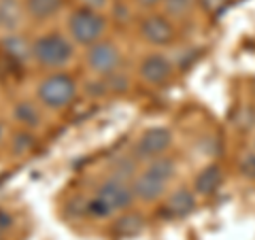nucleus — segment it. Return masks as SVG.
<instances>
[{"label":"nucleus","mask_w":255,"mask_h":240,"mask_svg":"<svg viewBox=\"0 0 255 240\" xmlns=\"http://www.w3.org/2000/svg\"><path fill=\"white\" fill-rule=\"evenodd\" d=\"M238 172H241V177L255 181V151H249V153H245L241 157V162H238Z\"/></svg>","instance_id":"21"},{"label":"nucleus","mask_w":255,"mask_h":240,"mask_svg":"<svg viewBox=\"0 0 255 240\" xmlns=\"http://www.w3.org/2000/svg\"><path fill=\"white\" fill-rule=\"evenodd\" d=\"M142 230V217L140 215H134V213H128L124 217H119L115 221V232L122 236H132L136 232Z\"/></svg>","instance_id":"19"},{"label":"nucleus","mask_w":255,"mask_h":240,"mask_svg":"<svg viewBox=\"0 0 255 240\" xmlns=\"http://www.w3.org/2000/svg\"><path fill=\"white\" fill-rule=\"evenodd\" d=\"M23 19H26L23 0H0V30L4 34L19 32Z\"/></svg>","instance_id":"14"},{"label":"nucleus","mask_w":255,"mask_h":240,"mask_svg":"<svg viewBox=\"0 0 255 240\" xmlns=\"http://www.w3.org/2000/svg\"><path fill=\"white\" fill-rule=\"evenodd\" d=\"M107 17L98 11L75 6L66 19V34L77 47H90L107 38Z\"/></svg>","instance_id":"4"},{"label":"nucleus","mask_w":255,"mask_h":240,"mask_svg":"<svg viewBox=\"0 0 255 240\" xmlns=\"http://www.w3.org/2000/svg\"><path fill=\"white\" fill-rule=\"evenodd\" d=\"M140 9H147V11H155L157 6H162V0H134Z\"/></svg>","instance_id":"23"},{"label":"nucleus","mask_w":255,"mask_h":240,"mask_svg":"<svg viewBox=\"0 0 255 240\" xmlns=\"http://www.w3.org/2000/svg\"><path fill=\"white\" fill-rule=\"evenodd\" d=\"M196 204H198L196 191L191 187H179L166 200L164 213L168 215V217H185V215H189L196 209Z\"/></svg>","instance_id":"10"},{"label":"nucleus","mask_w":255,"mask_h":240,"mask_svg":"<svg viewBox=\"0 0 255 240\" xmlns=\"http://www.w3.org/2000/svg\"><path fill=\"white\" fill-rule=\"evenodd\" d=\"M166 187H168V183L153 177L145 168H142V172H138L132 181L134 198L140 200V202H157V200L166 194Z\"/></svg>","instance_id":"9"},{"label":"nucleus","mask_w":255,"mask_h":240,"mask_svg":"<svg viewBox=\"0 0 255 240\" xmlns=\"http://www.w3.org/2000/svg\"><path fill=\"white\" fill-rule=\"evenodd\" d=\"M0 49L11 62H28L32 60V41H28L21 32H9L0 41Z\"/></svg>","instance_id":"12"},{"label":"nucleus","mask_w":255,"mask_h":240,"mask_svg":"<svg viewBox=\"0 0 255 240\" xmlns=\"http://www.w3.org/2000/svg\"><path fill=\"white\" fill-rule=\"evenodd\" d=\"M172 142H174V136L168 127H164V125L147 127L138 136L136 145H134V157L140 159V162H151V159L168 153Z\"/></svg>","instance_id":"7"},{"label":"nucleus","mask_w":255,"mask_h":240,"mask_svg":"<svg viewBox=\"0 0 255 240\" xmlns=\"http://www.w3.org/2000/svg\"><path fill=\"white\" fill-rule=\"evenodd\" d=\"M79 94V81L66 70H51L36 85V102L47 111H64L73 107Z\"/></svg>","instance_id":"3"},{"label":"nucleus","mask_w":255,"mask_h":240,"mask_svg":"<svg viewBox=\"0 0 255 240\" xmlns=\"http://www.w3.org/2000/svg\"><path fill=\"white\" fill-rule=\"evenodd\" d=\"M134 200L136 198L132 191V183H128L124 177H111L102 181L96 194L87 200V213L98 219L113 217V215L130 209Z\"/></svg>","instance_id":"1"},{"label":"nucleus","mask_w":255,"mask_h":240,"mask_svg":"<svg viewBox=\"0 0 255 240\" xmlns=\"http://www.w3.org/2000/svg\"><path fill=\"white\" fill-rule=\"evenodd\" d=\"M111 0H77V6H83V9H92L98 13H105L109 9Z\"/></svg>","instance_id":"22"},{"label":"nucleus","mask_w":255,"mask_h":240,"mask_svg":"<svg viewBox=\"0 0 255 240\" xmlns=\"http://www.w3.org/2000/svg\"><path fill=\"white\" fill-rule=\"evenodd\" d=\"M174 75V64L170 62L168 55L153 51L147 53L138 64V77L142 83L151 87H162L172 79Z\"/></svg>","instance_id":"8"},{"label":"nucleus","mask_w":255,"mask_h":240,"mask_svg":"<svg viewBox=\"0 0 255 240\" xmlns=\"http://www.w3.org/2000/svg\"><path fill=\"white\" fill-rule=\"evenodd\" d=\"M34 147H36V140L30 130H21L11 136V151L15 155H28L34 151Z\"/></svg>","instance_id":"18"},{"label":"nucleus","mask_w":255,"mask_h":240,"mask_svg":"<svg viewBox=\"0 0 255 240\" xmlns=\"http://www.w3.org/2000/svg\"><path fill=\"white\" fill-rule=\"evenodd\" d=\"M4 138H6V125H4L2 119H0V145L4 142Z\"/></svg>","instance_id":"24"},{"label":"nucleus","mask_w":255,"mask_h":240,"mask_svg":"<svg viewBox=\"0 0 255 240\" xmlns=\"http://www.w3.org/2000/svg\"><path fill=\"white\" fill-rule=\"evenodd\" d=\"M198 2L196 0H162V13L168 15L172 21H183L189 19L191 13L196 11Z\"/></svg>","instance_id":"17"},{"label":"nucleus","mask_w":255,"mask_h":240,"mask_svg":"<svg viewBox=\"0 0 255 240\" xmlns=\"http://www.w3.org/2000/svg\"><path fill=\"white\" fill-rule=\"evenodd\" d=\"M145 170L151 172L153 177L162 179L164 183H170L174 179V174H177V162H174V157L166 153V155H159L155 159H151V162H147Z\"/></svg>","instance_id":"16"},{"label":"nucleus","mask_w":255,"mask_h":240,"mask_svg":"<svg viewBox=\"0 0 255 240\" xmlns=\"http://www.w3.org/2000/svg\"><path fill=\"white\" fill-rule=\"evenodd\" d=\"M196 2L202 13H206L209 17H217V15H221L232 4V0H196Z\"/></svg>","instance_id":"20"},{"label":"nucleus","mask_w":255,"mask_h":240,"mask_svg":"<svg viewBox=\"0 0 255 240\" xmlns=\"http://www.w3.org/2000/svg\"><path fill=\"white\" fill-rule=\"evenodd\" d=\"M138 32L140 38L145 43H149L151 47H168L174 43L177 38V28H174V21L164 13L151 11L149 15L140 19L138 23Z\"/></svg>","instance_id":"6"},{"label":"nucleus","mask_w":255,"mask_h":240,"mask_svg":"<svg viewBox=\"0 0 255 240\" xmlns=\"http://www.w3.org/2000/svg\"><path fill=\"white\" fill-rule=\"evenodd\" d=\"M26 17L34 21H49L64 9V0H23Z\"/></svg>","instance_id":"15"},{"label":"nucleus","mask_w":255,"mask_h":240,"mask_svg":"<svg viewBox=\"0 0 255 240\" xmlns=\"http://www.w3.org/2000/svg\"><path fill=\"white\" fill-rule=\"evenodd\" d=\"M221 183H223V170L217 164H209L194 177V187L191 189L196 191V196L209 198L221 187Z\"/></svg>","instance_id":"13"},{"label":"nucleus","mask_w":255,"mask_h":240,"mask_svg":"<svg viewBox=\"0 0 255 240\" xmlns=\"http://www.w3.org/2000/svg\"><path fill=\"white\" fill-rule=\"evenodd\" d=\"M122 62L124 58H122L119 47L115 43L107 41V38L85 47V66L90 68L92 75L100 79H109L117 75L122 70Z\"/></svg>","instance_id":"5"},{"label":"nucleus","mask_w":255,"mask_h":240,"mask_svg":"<svg viewBox=\"0 0 255 240\" xmlns=\"http://www.w3.org/2000/svg\"><path fill=\"white\" fill-rule=\"evenodd\" d=\"M11 115L21 130H38L43 125V115H41V105L32 100H17L13 105Z\"/></svg>","instance_id":"11"},{"label":"nucleus","mask_w":255,"mask_h":240,"mask_svg":"<svg viewBox=\"0 0 255 240\" xmlns=\"http://www.w3.org/2000/svg\"><path fill=\"white\" fill-rule=\"evenodd\" d=\"M77 45L68 34L62 32H45L32 41V62L45 70H64L75 60Z\"/></svg>","instance_id":"2"}]
</instances>
